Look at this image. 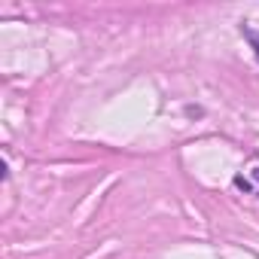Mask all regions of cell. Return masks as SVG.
Instances as JSON below:
<instances>
[{
	"label": "cell",
	"mask_w": 259,
	"mask_h": 259,
	"mask_svg": "<svg viewBox=\"0 0 259 259\" xmlns=\"http://www.w3.org/2000/svg\"><path fill=\"white\" fill-rule=\"evenodd\" d=\"M244 37L250 40V46H253V52H256V61H259V34L250 31V28H244Z\"/></svg>",
	"instance_id": "1"
}]
</instances>
